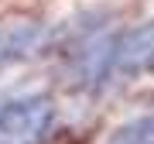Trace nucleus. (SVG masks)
<instances>
[{"label":"nucleus","mask_w":154,"mask_h":144,"mask_svg":"<svg viewBox=\"0 0 154 144\" xmlns=\"http://www.w3.org/2000/svg\"><path fill=\"white\" fill-rule=\"evenodd\" d=\"M55 100L48 93H24L0 100V144H45L55 127Z\"/></svg>","instance_id":"obj_1"},{"label":"nucleus","mask_w":154,"mask_h":144,"mask_svg":"<svg viewBox=\"0 0 154 144\" xmlns=\"http://www.w3.org/2000/svg\"><path fill=\"white\" fill-rule=\"evenodd\" d=\"M45 45V24L38 21H7L0 24V72L24 62Z\"/></svg>","instance_id":"obj_3"},{"label":"nucleus","mask_w":154,"mask_h":144,"mask_svg":"<svg viewBox=\"0 0 154 144\" xmlns=\"http://www.w3.org/2000/svg\"><path fill=\"white\" fill-rule=\"evenodd\" d=\"M154 72V21L106 41V79H137Z\"/></svg>","instance_id":"obj_2"},{"label":"nucleus","mask_w":154,"mask_h":144,"mask_svg":"<svg viewBox=\"0 0 154 144\" xmlns=\"http://www.w3.org/2000/svg\"><path fill=\"white\" fill-rule=\"evenodd\" d=\"M0 100H4V96H0Z\"/></svg>","instance_id":"obj_5"},{"label":"nucleus","mask_w":154,"mask_h":144,"mask_svg":"<svg viewBox=\"0 0 154 144\" xmlns=\"http://www.w3.org/2000/svg\"><path fill=\"white\" fill-rule=\"evenodd\" d=\"M106 144H154V113H140L134 120L120 124Z\"/></svg>","instance_id":"obj_4"}]
</instances>
